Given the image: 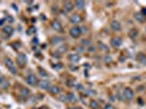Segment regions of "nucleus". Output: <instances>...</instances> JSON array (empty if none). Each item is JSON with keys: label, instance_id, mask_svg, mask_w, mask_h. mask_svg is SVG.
Listing matches in <instances>:
<instances>
[{"label": "nucleus", "instance_id": "f257e3e1", "mask_svg": "<svg viewBox=\"0 0 146 109\" xmlns=\"http://www.w3.org/2000/svg\"><path fill=\"white\" fill-rule=\"evenodd\" d=\"M3 62H4V66L8 68V70L11 72V73H13V74H15L16 73V68L14 66V64H13V61L11 60L10 58H4V60H3Z\"/></svg>", "mask_w": 146, "mask_h": 109}, {"label": "nucleus", "instance_id": "f03ea898", "mask_svg": "<svg viewBox=\"0 0 146 109\" xmlns=\"http://www.w3.org/2000/svg\"><path fill=\"white\" fill-rule=\"evenodd\" d=\"M122 96H123V98L126 99V100H131V99L134 97L133 90L130 88V87H126V88L123 90V92H122Z\"/></svg>", "mask_w": 146, "mask_h": 109}, {"label": "nucleus", "instance_id": "7ed1b4c3", "mask_svg": "<svg viewBox=\"0 0 146 109\" xmlns=\"http://www.w3.org/2000/svg\"><path fill=\"white\" fill-rule=\"evenodd\" d=\"M25 81H26V83H27L28 85H32V86H35L37 84V78H36V75L33 74V73L28 74L27 76H26Z\"/></svg>", "mask_w": 146, "mask_h": 109}, {"label": "nucleus", "instance_id": "20e7f679", "mask_svg": "<svg viewBox=\"0 0 146 109\" xmlns=\"http://www.w3.org/2000/svg\"><path fill=\"white\" fill-rule=\"evenodd\" d=\"M16 62L20 66H24L26 63H27V58L24 54H19L16 57Z\"/></svg>", "mask_w": 146, "mask_h": 109}, {"label": "nucleus", "instance_id": "39448f33", "mask_svg": "<svg viewBox=\"0 0 146 109\" xmlns=\"http://www.w3.org/2000/svg\"><path fill=\"white\" fill-rule=\"evenodd\" d=\"M110 44H111V46L114 48H119L122 45V39H121V37H119V36H115V37L111 38Z\"/></svg>", "mask_w": 146, "mask_h": 109}, {"label": "nucleus", "instance_id": "423d86ee", "mask_svg": "<svg viewBox=\"0 0 146 109\" xmlns=\"http://www.w3.org/2000/svg\"><path fill=\"white\" fill-rule=\"evenodd\" d=\"M82 34V32H81V28L80 27H77V26H73L72 28L70 30V35L72 36L73 38H77V37H80Z\"/></svg>", "mask_w": 146, "mask_h": 109}, {"label": "nucleus", "instance_id": "0eeeda50", "mask_svg": "<svg viewBox=\"0 0 146 109\" xmlns=\"http://www.w3.org/2000/svg\"><path fill=\"white\" fill-rule=\"evenodd\" d=\"M38 87L44 90H48L50 87V82L48 80H41L38 82Z\"/></svg>", "mask_w": 146, "mask_h": 109}, {"label": "nucleus", "instance_id": "6e6552de", "mask_svg": "<svg viewBox=\"0 0 146 109\" xmlns=\"http://www.w3.org/2000/svg\"><path fill=\"white\" fill-rule=\"evenodd\" d=\"M110 27H111L115 32H119V31H121V28H122L120 22L117 21V20H114V21H111V22H110Z\"/></svg>", "mask_w": 146, "mask_h": 109}, {"label": "nucleus", "instance_id": "1a4fd4ad", "mask_svg": "<svg viewBox=\"0 0 146 109\" xmlns=\"http://www.w3.org/2000/svg\"><path fill=\"white\" fill-rule=\"evenodd\" d=\"M68 59H69V61L71 63H77L80 62V56L77 54H70L69 56H68Z\"/></svg>", "mask_w": 146, "mask_h": 109}, {"label": "nucleus", "instance_id": "9d476101", "mask_svg": "<svg viewBox=\"0 0 146 109\" xmlns=\"http://www.w3.org/2000/svg\"><path fill=\"white\" fill-rule=\"evenodd\" d=\"M82 21V18L80 14H77V13H74L72 14V16H70V22L71 23H73V24H77V23H80Z\"/></svg>", "mask_w": 146, "mask_h": 109}, {"label": "nucleus", "instance_id": "9b49d317", "mask_svg": "<svg viewBox=\"0 0 146 109\" xmlns=\"http://www.w3.org/2000/svg\"><path fill=\"white\" fill-rule=\"evenodd\" d=\"M48 90L51 95H58V94H60V92H61L60 87H59L58 85H50Z\"/></svg>", "mask_w": 146, "mask_h": 109}, {"label": "nucleus", "instance_id": "f8f14e48", "mask_svg": "<svg viewBox=\"0 0 146 109\" xmlns=\"http://www.w3.org/2000/svg\"><path fill=\"white\" fill-rule=\"evenodd\" d=\"M20 95L22 98H28L29 96H31V92H29V90L26 88V87H22V88L20 90Z\"/></svg>", "mask_w": 146, "mask_h": 109}, {"label": "nucleus", "instance_id": "ddd939ff", "mask_svg": "<svg viewBox=\"0 0 146 109\" xmlns=\"http://www.w3.org/2000/svg\"><path fill=\"white\" fill-rule=\"evenodd\" d=\"M51 27H52L53 30H55L56 32H61V31H62V25H61V23L59 22V21H57V20L52 21Z\"/></svg>", "mask_w": 146, "mask_h": 109}, {"label": "nucleus", "instance_id": "4468645a", "mask_svg": "<svg viewBox=\"0 0 146 109\" xmlns=\"http://www.w3.org/2000/svg\"><path fill=\"white\" fill-rule=\"evenodd\" d=\"M63 10L65 12H71L73 10V4L70 1H65L63 2Z\"/></svg>", "mask_w": 146, "mask_h": 109}, {"label": "nucleus", "instance_id": "2eb2a0df", "mask_svg": "<svg viewBox=\"0 0 146 109\" xmlns=\"http://www.w3.org/2000/svg\"><path fill=\"white\" fill-rule=\"evenodd\" d=\"M2 33L7 35V37H8V36H11V35L13 34V28H12V26L5 25V26L3 27V31H2Z\"/></svg>", "mask_w": 146, "mask_h": 109}, {"label": "nucleus", "instance_id": "dca6fc26", "mask_svg": "<svg viewBox=\"0 0 146 109\" xmlns=\"http://www.w3.org/2000/svg\"><path fill=\"white\" fill-rule=\"evenodd\" d=\"M136 59H138V61L140 63H142V64H144L146 66V56L143 52H140L138 54V57H136Z\"/></svg>", "mask_w": 146, "mask_h": 109}, {"label": "nucleus", "instance_id": "f3484780", "mask_svg": "<svg viewBox=\"0 0 146 109\" xmlns=\"http://www.w3.org/2000/svg\"><path fill=\"white\" fill-rule=\"evenodd\" d=\"M134 19H135L136 21H139V22H145L146 19L145 16H143V14H141V12H138V13H134Z\"/></svg>", "mask_w": 146, "mask_h": 109}, {"label": "nucleus", "instance_id": "a211bd4d", "mask_svg": "<svg viewBox=\"0 0 146 109\" xmlns=\"http://www.w3.org/2000/svg\"><path fill=\"white\" fill-rule=\"evenodd\" d=\"M84 6H85V2L82 1V0H76V1L74 2V7L76 9H79V10H82V9L84 8Z\"/></svg>", "mask_w": 146, "mask_h": 109}, {"label": "nucleus", "instance_id": "6ab92c4d", "mask_svg": "<svg viewBox=\"0 0 146 109\" xmlns=\"http://www.w3.org/2000/svg\"><path fill=\"white\" fill-rule=\"evenodd\" d=\"M60 42H63V38L60 37V36H53V37L51 38V44H52V45L59 44Z\"/></svg>", "mask_w": 146, "mask_h": 109}, {"label": "nucleus", "instance_id": "aec40b11", "mask_svg": "<svg viewBox=\"0 0 146 109\" xmlns=\"http://www.w3.org/2000/svg\"><path fill=\"white\" fill-rule=\"evenodd\" d=\"M89 107H91L92 109H98V107H99V104H98L97 100H91L89 102Z\"/></svg>", "mask_w": 146, "mask_h": 109}, {"label": "nucleus", "instance_id": "412c9836", "mask_svg": "<svg viewBox=\"0 0 146 109\" xmlns=\"http://www.w3.org/2000/svg\"><path fill=\"white\" fill-rule=\"evenodd\" d=\"M38 74L40 75V76H43V78H46V76H48V73H47L46 71L44 70L41 66H38Z\"/></svg>", "mask_w": 146, "mask_h": 109}, {"label": "nucleus", "instance_id": "4be33fe9", "mask_svg": "<svg viewBox=\"0 0 146 109\" xmlns=\"http://www.w3.org/2000/svg\"><path fill=\"white\" fill-rule=\"evenodd\" d=\"M98 47H99V49L103 51H108V47H107L103 42H98Z\"/></svg>", "mask_w": 146, "mask_h": 109}, {"label": "nucleus", "instance_id": "5701e85b", "mask_svg": "<svg viewBox=\"0 0 146 109\" xmlns=\"http://www.w3.org/2000/svg\"><path fill=\"white\" fill-rule=\"evenodd\" d=\"M9 85H10V83H9V81H7V80H3V81H2V83L0 84L1 88H3V90H8Z\"/></svg>", "mask_w": 146, "mask_h": 109}, {"label": "nucleus", "instance_id": "b1692460", "mask_svg": "<svg viewBox=\"0 0 146 109\" xmlns=\"http://www.w3.org/2000/svg\"><path fill=\"white\" fill-rule=\"evenodd\" d=\"M84 94L86 96H94V95H96V92H95L94 90H84Z\"/></svg>", "mask_w": 146, "mask_h": 109}, {"label": "nucleus", "instance_id": "393cba45", "mask_svg": "<svg viewBox=\"0 0 146 109\" xmlns=\"http://www.w3.org/2000/svg\"><path fill=\"white\" fill-rule=\"evenodd\" d=\"M59 100L62 102H69V99H68V95L67 94H62V95L59 96Z\"/></svg>", "mask_w": 146, "mask_h": 109}, {"label": "nucleus", "instance_id": "a878e982", "mask_svg": "<svg viewBox=\"0 0 146 109\" xmlns=\"http://www.w3.org/2000/svg\"><path fill=\"white\" fill-rule=\"evenodd\" d=\"M91 45V40L87 38H84L81 40V46H89Z\"/></svg>", "mask_w": 146, "mask_h": 109}, {"label": "nucleus", "instance_id": "bb28decb", "mask_svg": "<svg viewBox=\"0 0 146 109\" xmlns=\"http://www.w3.org/2000/svg\"><path fill=\"white\" fill-rule=\"evenodd\" d=\"M68 95V99H69V102H75L76 100V97H75V95L72 93H69V94H67Z\"/></svg>", "mask_w": 146, "mask_h": 109}, {"label": "nucleus", "instance_id": "cd10ccee", "mask_svg": "<svg viewBox=\"0 0 146 109\" xmlns=\"http://www.w3.org/2000/svg\"><path fill=\"white\" fill-rule=\"evenodd\" d=\"M57 51H58L59 54H63V52H65V51H67V46H65V45H63V46L59 47Z\"/></svg>", "mask_w": 146, "mask_h": 109}, {"label": "nucleus", "instance_id": "c85d7f7f", "mask_svg": "<svg viewBox=\"0 0 146 109\" xmlns=\"http://www.w3.org/2000/svg\"><path fill=\"white\" fill-rule=\"evenodd\" d=\"M130 36L132 38L136 37V36H138V30H131L130 31Z\"/></svg>", "mask_w": 146, "mask_h": 109}, {"label": "nucleus", "instance_id": "c756f323", "mask_svg": "<svg viewBox=\"0 0 146 109\" xmlns=\"http://www.w3.org/2000/svg\"><path fill=\"white\" fill-rule=\"evenodd\" d=\"M34 33H36V27H34V26H31L27 30V34H34Z\"/></svg>", "mask_w": 146, "mask_h": 109}, {"label": "nucleus", "instance_id": "7c9ffc66", "mask_svg": "<svg viewBox=\"0 0 146 109\" xmlns=\"http://www.w3.org/2000/svg\"><path fill=\"white\" fill-rule=\"evenodd\" d=\"M75 50H76L79 54H83V52H84V47H83V46H77V47L75 48Z\"/></svg>", "mask_w": 146, "mask_h": 109}, {"label": "nucleus", "instance_id": "2f4dec72", "mask_svg": "<svg viewBox=\"0 0 146 109\" xmlns=\"http://www.w3.org/2000/svg\"><path fill=\"white\" fill-rule=\"evenodd\" d=\"M105 61L109 62V63L112 61V60H111V56H110V54H106V56H105Z\"/></svg>", "mask_w": 146, "mask_h": 109}, {"label": "nucleus", "instance_id": "473e14b6", "mask_svg": "<svg viewBox=\"0 0 146 109\" xmlns=\"http://www.w3.org/2000/svg\"><path fill=\"white\" fill-rule=\"evenodd\" d=\"M104 109H116V108H115V106H112L111 104H106Z\"/></svg>", "mask_w": 146, "mask_h": 109}, {"label": "nucleus", "instance_id": "72a5a7b5", "mask_svg": "<svg viewBox=\"0 0 146 109\" xmlns=\"http://www.w3.org/2000/svg\"><path fill=\"white\" fill-rule=\"evenodd\" d=\"M61 66H62L61 63H58V64H53V69H57V70H60V69H61Z\"/></svg>", "mask_w": 146, "mask_h": 109}, {"label": "nucleus", "instance_id": "f704fd0d", "mask_svg": "<svg viewBox=\"0 0 146 109\" xmlns=\"http://www.w3.org/2000/svg\"><path fill=\"white\" fill-rule=\"evenodd\" d=\"M88 52H91V54L95 52V47L94 46H89L88 47Z\"/></svg>", "mask_w": 146, "mask_h": 109}, {"label": "nucleus", "instance_id": "c9c22d12", "mask_svg": "<svg viewBox=\"0 0 146 109\" xmlns=\"http://www.w3.org/2000/svg\"><path fill=\"white\" fill-rule=\"evenodd\" d=\"M52 12L55 13V12H58V6H52Z\"/></svg>", "mask_w": 146, "mask_h": 109}, {"label": "nucleus", "instance_id": "e433bc0d", "mask_svg": "<svg viewBox=\"0 0 146 109\" xmlns=\"http://www.w3.org/2000/svg\"><path fill=\"white\" fill-rule=\"evenodd\" d=\"M141 14H143L144 16H146V8H143L141 10Z\"/></svg>", "mask_w": 146, "mask_h": 109}, {"label": "nucleus", "instance_id": "4c0bfd02", "mask_svg": "<svg viewBox=\"0 0 146 109\" xmlns=\"http://www.w3.org/2000/svg\"><path fill=\"white\" fill-rule=\"evenodd\" d=\"M68 84H69V86H71V87L75 86V85H74V81H69V82H68Z\"/></svg>", "mask_w": 146, "mask_h": 109}, {"label": "nucleus", "instance_id": "58836bf2", "mask_svg": "<svg viewBox=\"0 0 146 109\" xmlns=\"http://www.w3.org/2000/svg\"><path fill=\"white\" fill-rule=\"evenodd\" d=\"M33 44H34V45H37V44H38V39H37V38H34V39H33Z\"/></svg>", "mask_w": 146, "mask_h": 109}, {"label": "nucleus", "instance_id": "ea45409f", "mask_svg": "<svg viewBox=\"0 0 146 109\" xmlns=\"http://www.w3.org/2000/svg\"><path fill=\"white\" fill-rule=\"evenodd\" d=\"M79 90H83V86H81V84H79V86H76Z\"/></svg>", "mask_w": 146, "mask_h": 109}, {"label": "nucleus", "instance_id": "a19ab883", "mask_svg": "<svg viewBox=\"0 0 146 109\" xmlns=\"http://www.w3.org/2000/svg\"><path fill=\"white\" fill-rule=\"evenodd\" d=\"M8 21H9V22H13V18H11V16H8Z\"/></svg>", "mask_w": 146, "mask_h": 109}, {"label": "nucleus", "instance_id": "79ce46f5", "mask_svg": "<svg viewBox=\"0 0 146 109\" xmlns=\"http://www.w3.org/2000/svg\"><path fill=\"white\" fill-rule=\"evenodd\" d=\"M3 23H4V20L3 19H0V26H1Z\"/></svg>", "mask_w": 146, "mask_h": 109}, {"label": "nucleus", "instance_id": "37998d69", "mask_svg": "<svg viewBox=\"0 0 146 109\" xmlns=\"http://www.w3.org/2000/svg\"><path fill=\"white\" fill-rule=\"evenodd\" d=\"M3 80H4V78H2V76H0V84H1V83H2V81H3Z\"/></svg>", "mask_w": 146, "mask_h": 109}, {"label": "nucleus", "instance_id": "c03bdc74", "mask_svg": "<svg viewBox=\"0 0 146 109\" xmlns=\"http://www.w3.org/2000/svg\"><path fill=\"white\" fill-rule=\"evenodd\" d=\"M69 109H81V108H79V107H71Z\"/></svg>", "mask_w": 146, "mask_h": 109}]
</instances>
